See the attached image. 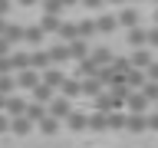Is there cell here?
<instances>
[]
</instances>
